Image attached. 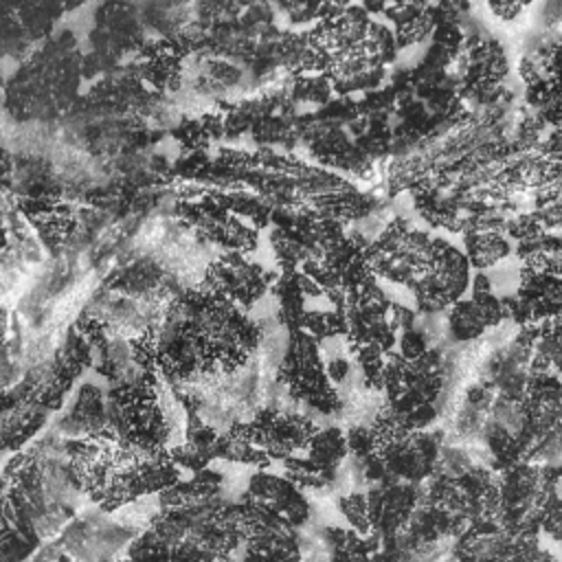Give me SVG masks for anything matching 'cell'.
I'll return each instance as SVG.
<instances>
[{
    "label": "cell",
    "mask_w": 562,
    "mask_h": 562,
    "mask_svg": "<svg viewBox=\"0 0 562 562\" xmlns=\"http://www.w3.org/2000/svg\"><path fill=\"white\" fill-rule=\"evenodd\" d=\"M463 246L470 266L476 270H487L512 252L509 239L496 231H468L463 235Z\"/></svg>",
    "instance_id": "7"
},
{
    "label": "cell",
    "mask_w": 562,
    "mask_h": 562,
    "mask_svg": "<svg viewBox=\"0 0 562 562\" xmlns=\"http://www.w3.org/2000/svg\"><path fill=\"white\" fill-rule=\"evenodd\" d=\"M325 373L331 384H342L351 373V362L345 356H334L325 364Z\"/></svg>",
    "instance_id": "11"
},
{
    "label": "cell",
    "mask_w": 562,
    "mask_h": 562,
    "mask_svg": "<svg viewBox=\"0 0 562 562\" xmlns=\"http://www.w3.org/2000/svg\"><path fill=\"white\" fill-rule=\"evenodd\" d=\"M303 452L318 470H323L329 476H336L340 463L349 454L347 435L336 426L316 428V432L312 435V439Z\"/></svg>",
    "instance_id": "6"
},
{
    "label": "cell",
    "mask_w": 562,
    "mask_h": 562,
    "mask_svg": "<svg viewBox=\"0 0 562 562\" xmlns=\"http://www.w3.org/2000/svg\"><path fill=\"white\" fill-rule=\"evenodd\" d=\"M274 277L266 268L246 261L239 252H231L206 268L204 290L222 294L239 307H250L274 283Z\"/></svg>",
    "instance_id": "3"
},
{
    "label": "cell",
    "mask_w": 562,
    "mask_h": 562,
    "mask_svg": "<svg viewBox=\"0 0 562 562\" xmlns=\"http://www.w3.org/2000/svg\"><path fill=\"white\" fill-rule=\"evenodd\" d=\"M375 454L386 474L408 483H419L432 474L439 457V443L430 432L404 428L378 441Z\"/></svg>",
    "instance_id": "2"
},
{
    "label": "cell",
    "mask_w": 562,
    "mask_h": 562,
    "mask_svg": "<svg viewBox=\"0 0 562 562\" xmlns=\"http://www.w3.org/2000/svg\"><path fill=\"white\" fill-rule=\"evenodd\" d=\"M338 509L345 516V520L351 525V529H356L358 533L367 536L373 531L371 527V518H369V503H367V494L364 492H351L338 498Z\"/></svg>",
    "instance_id": "8"
},
{
    "label": "cell",
    "mask_w": 562,
    "mask_h": 562,
    "mask_svg": "<svg viewBox=\"0 0 562 562\" xmlns=\"http://www.w3.org/2000/svg\"><path fill=\"white\" fill-rule=\"evenodd\" d=\"M507 316L503 299L492 290H472V296L457 299L448 312V334L457 342H470Z\"/></svg>",
    "instance_id": "4"
},
{
    "label": "cell",
    "mask_w": 562,
    "mask_h": 562,
    "mask_svg": "<svg viewBox=\"0 0 562 562\" xmlns=\"http://www.w3.org/2000/svg\"><path fill=\"white\" fill-rule=\"evenodd\" d=\"M415 483L402 481L384 487H373L367 492L369 518L375 533H393L397 531L413 512L415 505Z\"/></svg>",
    "instance_id": "5"
},
{
    "label": "cell",
    "mask_w": 562,
    "mask_h": 562,
    "mask_svg": "<svg viewBox=\"0 0 562 562\" xmlns=\"http://www.w3.org/2000/svg\"><path fill=\"white\" fill-rule=\"evenodd\" d=\"M426 349H428V347H426V338L422 336V331L413 329V325L406 327V329H402V336H400V356H404L406 360H415V358H419Z\"/></svg>",
    "instance_id": "10"
},
{
    "label": "cell",
    "mask_w": 562,
    "mask_h": 562,
    "mask_svg": "<svg viewBox=\"0 0 562 562\" xmlns=\"http://www.w3.org/2000/svg\"><path fill=\"white\" fill-rule=\"evenodd\" d=\"M470 279V261L465 252L443 239H432L430 263L419 279L408 283V288L426 312H437L461 299Z\"/></svg>",
    "instance_id": "1"
},
{
    "label": "cell",
    "mask_w": 562,
    "mask_h": 562,
    "mask_svg": "<svg viewBox=\"0 0 562 562\" xmlns=\"http://www.w3.org/2000/svg\"><path fill=\"white\" fill-rule=\"evenodd\" d=\"M538 527H542V531L553 540H562V498L553 494L538 505Z\"/></svg>",
    "instance_id": "9"
}]
</instances>
